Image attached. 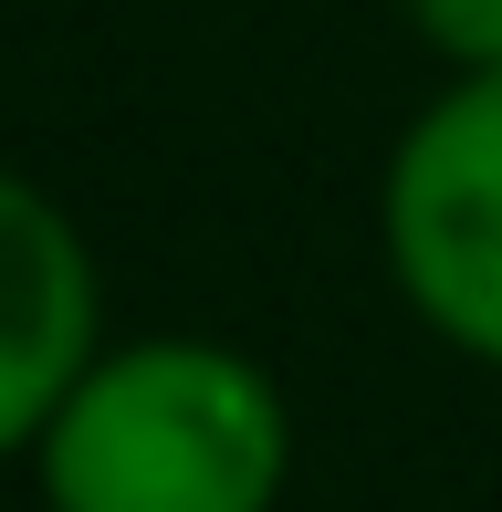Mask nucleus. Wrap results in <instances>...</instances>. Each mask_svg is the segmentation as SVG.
<instances>
[{"mask_svg": "<svg viewBox=\"0 0 502 512\" xmlns=\"http://www.w3.org/2000/svg\"><path fill=\"white\" fill-rule=\"evenodd\" d=\"M377 262L450 356L502 377V74H450L377 178Z\"/></svg>", "mask_w": 502, "mask_h": 512, "instance_id": "obj_2", "label": "nucleus"}, {"mask_svg": "<svg viewBox=\"0 0 502 512\" xmlns=\"http://www.w3.org/2000/svg\"><path fill=\"white\" fill-rule=\"evenodd\" d=\"M450 74H502V0H398Z\"/></svg>", "mask_w": 502, "mask_h": 512, "instance_id": "obj_4", "label": "nucleus"}, {"mask_svg": "<svg viewBox=\"0 0 502 512\" xmlns=\"http://www.w3.org/2000/svg\"><path fill=\"white\" fill-rule=\"evenodd\" d=\"M42 512H272L293 481V398L220 335H105L32 450Z\"/></svg>", "mask_w": 502, "mask_h": 512, "instance_id": "obj_1", "label": "nucleus"}, {"mask_svg": "<svg viewBox=\"0 0 502 512\" xmlns=\"http://www.w3.org/2000/svg\"><path fill=\"white\" fill-rule=\"evenodd\" d=\"M105 356V272L42 178L0 168V460H32L74 377Z\"/></svg>", "mask_w": 502, "mask_h": 512, "instance_id": "obj_3", "label": "nucleus"}]
</instances>
